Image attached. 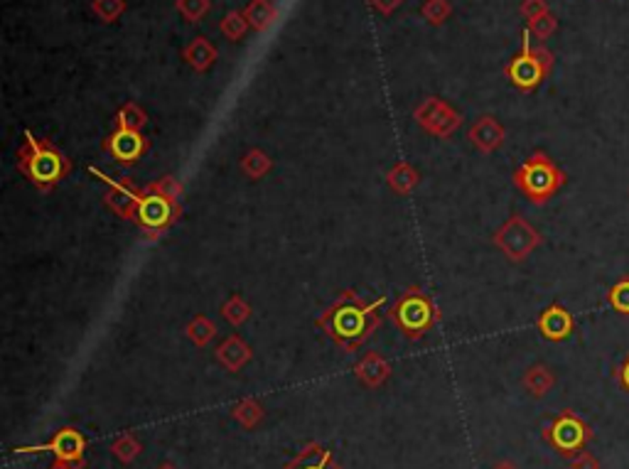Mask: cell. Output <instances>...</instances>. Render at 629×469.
<instances>
[{"instance_id":"836d02e7","label":"cell","mask_w":629,"mask_h":469,"mask_svg":"<svg viewBox=\"0 0 629 469\" xmlns=\"http://www.w3.org/2000/svg\"><path fill=\"white\" fill-rule=\"evenodd\" d=\"M521 13H524V17H527L528 23H534V20H538L541 15H546L548 8H546V0H524Z\"/></svg>"},{"instance_id":"cb8c5ba5","label":"cell","mask_w":629,"mask_h":469,"mask_svg":"<svg viewBox=\"0 0 629 469\" xmlns=\"http://www.w3.org/2000/svg\"><path fill=\"white\" fill-rule=\"evenodd\" d=\"M273 162L271 158L264 153V150H258V148H254V150H248L247 155H244V160H241V170L247 172L251 179H258L264 177L266 172L271 170Z\"/></svg>"},{"instance_id":"ac0fdd59","label":"cell","mask_w":629,"mask_h":469,"mask_svg":"<svg viewBox=\"0 0 629 469\" xmlns=\"http://www.w3.org/2000/svg\"><path fill=\"white\" fill-rule=\"evenodd\" d=\"M418 179H421L418 170L406 160L396 162L392 170H389V187H392L393 192H399V195H409V192H413L418 185Z\"/></svg>"},{"instance_id":"83f0119b","label":"cell","mask_w":629,"mask_h":469,"mask_svg":"<svg viewBox=\"0 0 629 469\" xmlns=\"http://www.w3.org/2000/svg\"><path fill=\"white\" fill-rule=\"evenodd\" d=\"M247 17L251 20V25H254L256 30H264V27L271 23L273 8L268 5V0H254V3L248 5Z\"/></svg>"},{"instance_id":"ba28073f","label":"cell","mask_w":629,"mask_h":469,"mask_svg":"<svg viewBox=\"0 0 629 469\" xmlns=\"http://www.w3.org/2000/svg\"><path fill=\"white\" fill-rule=\"evenodd\" d=\"M179 205L172 202L168 196H162L160 192L145 187V195L138 206L136 224L148 234V236H158L165 229H170L172 222L178 219Z\"/></svg>"},{"instance_id":"d6a6232c","label":"cell","mask_w":629,"mask_h":469,"mask_svg":"<svg viewBox=\"0 0 629 469\" xmlns=\"http://www.w3.org/2000/svg\"><path fill=\"white\" fill-rule=\"evenodd\" d=\"M207 8H209L207 0H182V3H179V10L185 13L188 20H199V17L207 13Z\"/></svg>"},{"instance_id":"f1b7e54d","label":"cell","mask_w":629,"mask_h":469,"mask_svg":"<svg viewBox=\"0 0 629 469\" xmlns=\"http://www.w3.org/2000/svg\"><path fill=\"white\" fill-rule=\"evenodd\" d=\"M556 27H558L556 15H553V13H546V15H541L538 20H534V23H528V33L534 34L536 40H548V37L556 33Z\"/></svg>"},{"instance_id":"4dcf8cb0","label":"cell","mask_w":629,"mask_h":469,"mask_svg":"<svg viewBox=\"0 0 629 469\" xmlns=\"http://www.w3.org/2000/svg\"><path fill=\"white\" fill-rule=\"evenodd\" d=\"M221 30L231 40H238L241 34L247 33V20L238 15V13H229V15L224 17V23H221Z\"/></svg>"},{"instance_id":"1f68e13d","label":"cell","mask_w":629,"mask_h":469,"mask_svg":"<svg viewBox=\"0 0 629 469\" xmlns=\"http://www.w3.org/2000/svg\"><path fill=\"white\" fill-rule=\"evenodd\" d=\"M94 10L103 17V20H106V23H111L113 17L121 15V10H123V0H96Z\"/></svg>"},{"instance_id":"603a6c76","label":"cell","mask_w":629,"mask_h":469,"mask_svg":"<svg viewBox=\"0 0 629 469\" xmlns=\"http://www.w3.org/2000/svg\"><path fill=\"white\" fill-rule=\"evenodd\" d=\"M221 317L231 324V327H238L244 324L251 317V305L241 295H231L224 305H221Z\"/></svg>"},{"instance_id":"4316f807","label":"cell","mask_w":629,"mask_h":469,"mask_svg":"<svg viewBox=\"0 0 629 469\" xmlns=\"http://www.w3.org/2000/svg\"><path fill=\"white\" fill-rule=\"evenodd\" d=\"M607 302H610V308H613L614 312L629 315V278H624V281H620L617 285L610 288V292H607Z\"/></svg>"},{"instance_id":"3957f363","label":"cell","mask_w":629,"mask_h":469,"mask_svg":"<svg viewBox=\"0 0 629 469\" xmlns=\"http://www.w3.org/2000/svg\"><path fill=\"white\" fill-rule=\"evenodd\" d=\"M514 185L524 192L528 202L546 205L566 185V172L548 155L538 150L514 172Z\"/></svg>"},{"instance_id":"52a82bcc","label":"cell","mask_w":629,"mask_h":469,"mask_svg":"<svg viewBox=\"0 0 629 469\" xmlns=\"http://www.w3.org/2000/svg\"><path fill=\"white\" fill-rule=\"evenodd\" d=\"M546 440L563 455V457H576L578 453L585 450V445L593 440V430L587 427L585 420H580L576 413L563 410L558 418H553V423L546 427Z\"/></svg>"},{"instance_id":"8992f818","label":"cell","mask_w":629,"mask_h":469,"mask_svg":"<svg viewBox=\"0 0 629 469\" xmlns=\"http://www.w3.org/2000/svg\"><path fill=\"white\" fill-rule=\"evenodd\" d=\"M531 33H524V47H521L519 57H514L507 67V77L511 84L521 89V91H534L541 84L546 74L551 72L553 57L546 50H531Z\"/></svg>"},{"instance_id":"74e56055","label":"cell","mask_w":629,"mask_h":469,"mask_svg":"<svg viewBox=\"0 0 629 469\" xmlns=\"http://www.w3.org/2000/svg\"><path fill=\"white\" fill-rule=\"evenodd\" d=\"M620 384L629 391V354H627V359H624V364H622V368H620Z\"/></svg>"},{"instance_id":"ffe728a7","label":"cell","mask_w":629,"mask_h":469,"mask_svg":"<svg viewBox=\"0 0 629 469\" xmlns=\"http://www.w3.org/2000/svg\"><path fill=\"white\" fill-rule=\"evenodd\" d=\"M185 60H188L197 72H205V69L217 60V50H214L212 44L207 43L205 37H197L195 43L189 44L188 50H185Z\"/></svg>"},{"instance_id":"f546056e","label":"cell","mask_w":629,"mask_h":469,"mask_svg":"<svg viewBox=\"0 0 629 469\" xmlns=\"http://www.w3.org/2000/svg\"><path fill=\"white\" fill-rule=\"evenodd\" d=\"M148 189L160 192L162 196H168V199H172V202H178L179 195H182V185H179L178 179L172 177V175H165V177H160L158 182H153V185H148Z\"/></svg>"},{"instance_id":"d4e9b609","label":"cell","mask_w":629,"mask_h":469,"mask_svg":"<svg viewBox=\"0 0 629 469\" xmlns=\"http://www.w3.org/2000/svg\"><path fill=\"white\" fill-rule=\"evenodd\" d=\"M148 123V116L136 103H126L119 113H116V126L123 130H140Z\"/></svg>"},{"instance_id":"4fadbf2b","label":"cell","mask_w":629,"mask_h":469,"mask_svg":"<svg viewBox=\"0 0 629 469\" xmlns=\"http://www.w3.org/2000/svg\"><path fill=\"white\" fill-rule=\"evenodd\" d=\"M538 332L544 334L548 341H566L573 334V315L563 305H548V308L538 315Z\"/></svg>"},{"instance_id":"8fae6325","label":"cell","mask_w":629,"mask_h":469,"mask_svg":"<svg viewBox=\"0 0 629 469\" xmlns=\"http://www.w3.org/2000/svg\"><path fill=\"white\" fill-rule=\"evenodd\" d=\"M416 120L435 138H450L462 126L460 113L440 99H425L416 109Z\"/></svg>"},{"instance_id":"7c38bea8","label":"cell","mask_w":629,"mask_h":469,"mask_svg":"<svg viewBox=\"0 0 629 469\" xmlns=\"http://www.w3.org/2000/svg\"><path fill=\"white\" fill-rule=\"evenodd\" d=\"M103 150L116 158V162L121 165H133L145 155L148 150V138L140 136V130H123L116 129V133H111L106 140H103Z\"/></svg>"},{"instance_id":"d590c367","label":"cell","mask_w":629,"mask_h":469,"mask_svg":"<svg viewBox=\"0 0 629 469\" xmlns=\"http://www.w3.org/2000/svg\"><path fill=\"white\" fill-rule=\"evenodd\" d=\"M570 469H600V462L590 453H578L576 457H570Z\"/></svg>"},{"instance_id":"7402d4cb","label":"cell","mask_w":629,"mask_h":469,"mask_svg":"<svg viewBox=\"0 0 629 469\" xmlns=\"http://www.w3.org/2000/svg\"><path fill=\"white\" fill-rule=\"evenodd\" d=\"M234 420L244 427H254L264 420V406L254 398H244L234 406Z\"/></svg>"},{"instance_id":"f35d334b","label":"cell","mask_w":629,"mask_h":469,"mask_svg":"<svg viewBox=\"0 0 629 469\" xmlns=\"http://www.w3.org/2000/svg\"><path fill=\"white\" fill-rule=\"evenodd\" d=\"M50 469H77V464H69V462L57 460V462H54V464H52Z\"/></svg>"},{"instance_id":"60d3db41","label":"cell","mask_w":629,"mask_h":469,"mask_svg":"<svg viewBox=\"0 0 629 469\" xmlns=\"http://www.w3.org/2000/svg\"><path fill=\"white\" fill-rule=\"evenodd\" d=\"M158 469H178V467H172V464H162V467H158Z\"/></svg>"},{"instance_id":"44dd1931","label":"cell","mask_w":629,"mask_h":469,"mask_svg":"<svg viewBox=\"0 0 629 469\" xmlns=\"http://www.w3.org/2000/svg\"><path fill=\"white\" fill-rule=\"evenodd\" d=\"M214 334H217V324L205 315H197L195 320L188 324V337L195 347H207V344L214 340Z\"/></svg>"},{"instance_id":"6da1fadb","label":"cell","mask_w":629,"mask_h":469,"mask_svg":"<svg viewBox=\"0 0 629 469\" xmlns=\"http://www.w3.org/2000/svg\"><path fill=\"white\" fill-rule=\"evenodd\" d=\"M383 305H386L383 295L376 302H362L357 292H342L340 300L330 310H324L317 324L330 334V340L340 344L342 349L357 351L382 322L379 310Z\"/></svg>"},{"instance_id":"7a4b0ae2","label":"cell","mask_w":629,"mask_h":469,"mask_svg":"<svg viewBox=\"0 0 629 469\" xmlns=\"http://www.w3.org/2000/svg\"><path fill=\"white\" fill-rule=\"evenodd\" d=\"M17 168L25 172L27 179L34 187L52 189L60 179H64L72 170V165L57 148L34 138L30 130H25V146L17 150Z\"/></svg>"},{"instance_id":"5b68a950","label":"cell","mask_w":629,"mask_h":469,"mask_svg":"<svg viewBox=\"0 0 629 469\" xmlns=\"http://www.w3.org/2000/svg\"><path fill=\"white\" fill-rule=\"evenodd\" d=\"M541 241H544L541 239V234H538L524 216H519V214L509 216L499 229L494 231V244H497V248H499L509 261H514V263L527 261L536 248L541 246Z\"/></svg>"},{"instance_id":"5bb4252c","label":"cell","mask_w":629,"mask_h":469,"mask_svg":"<svg viewBox=\"0 0 629 469\" xmlns=\"http://www.w3.org/2000/svg\"><path fill=\"white\" fill-rule=\"evenodd\" d=\"M469 143L482 150V153H494L504 146V126L492 116H482L472 123V129L468 130Z\"/></svg>"},{"instance_id":"ab89813d","label":"cell","mask_w":629,"mask_h":469,"mask_svg":"<svg viewBox=\"0 0 629 469\" xmlns=\"http://www.w3.org/2000/svg\"><path fill=\"white\" fill-rule=\"evenodd\" d=\"M494 469H519V467H514L511 462H499V464H497V467H494Z\"/></svg>"},{"instance_id":"484cf974","label":"cell","mask_w":629,"mask_h":469,"mask_svg":"<svg viewBox=\"0 0 629 469\" xmlns=\"http://www.w3.org/2000/svg\"><path fill=\"white\" fill-rule=\"evenodd\" d=\"M140 443H138L136 437L131 436V433H126V436H121L116 443H113V447H111V453H113V457L119 462H123V464H128V462H133L140 455Z\"/></svg>"},{"instance_id":"d6986e66","label":"cell","mask_w":629,"mask_h":469,"mask_svg":"<svg viewBox=\"0 0 629 469\" xmlns=\"http://www.w3.org/2000/svg\"><path fill=\"white\" fill-rule=\"evenodd\" d=\"M553 384H556V376L548 367L544 364H536L524 374V388H527L534 398H544L546 393L551 391Z\"/></svg>"},{"instance_id":"2e32d148","label":"cell","mask_w":629,"mask_h":469,"mask_svg":"<svg viewBox=\"0 0 629 469\" xmlns=\"http://www.w3.org/2000/svg\"><path fill=\"white\" fill-rule=\"evenodd\" d=\"M354 374H357L359 381L364 386H369V388H379V386L389 378V374H392V367H389V361H386L379 351H369V354L357 364Z\"/></svg>"},{"instance_id":"277c9868","label":"cell","mask_w":629,"mask_h":469,"mask_svg":"<svg viewBox=\"0 0 629 469\" xmlns=\"http://www.w3.org/2000/svg\"><path fill=\"white\" fill-rule=\"evenodd\" d=\"M392 320L399 324L401 332H406V337H423L438 322V310L421 288H413L393 305Z\"/></svg>"},{"instance_id":"8d00e7d4","label":"cell","mask_w":629,"mask_h":469,"mask_svg":"<svg viewBox=\"0 0 629 469\" xmlns=\"http://www.w3.org/2000/svg\"><path fill=\"white\" fill-rule=\"evenodd\" d=\"M372 3H374L376 8H382L383 13H389V10H393L396 5H399L401 0H372Z\"/></svg>"},{"instance_id":"e0dca14e","label":"cell","mask_w":629,"mask_h":469,"mask_svg":"<svg viewBox=\"0 0 629 469\" xmlns=\"http://www.w3.org/2000/svg\"><path fill=\"white\" fill-rule=\"evenodd\" d=\"M285 469H342V467L334 464L332 453L327 450V447H323V445H317V443H310Z\"/></svg>"},{"instance_id":"9c48e42d","label":"cell","mask_w":629,"mask_h":469,"mask_svg":"<svg viewBox=\"0 0 629 469\" xmlns=\"http://www.w3.org/2000/svg\"><path fill=\"white\" fill-rule=\"evenodd\" d=\"M86 440L84 436L74 430V427H62L54 433L50 443L44 445H27V447H17L15 453L20 455H34V453H52L60 462H69V464H82L84 457Z\"/></svg>"},{"instance_id":"9a60e30c","label":"cell","mask_w":629,"mask_h":469,"mask_svg":"<svg viewBox=\"0 0 629 469\" xmlns=\"http://www.w3.org/2000/svg\"><path fill=\"white\" fill-rule=\"evenodd\" d=\"M217 359H219L221 367L237 374V371H241V368L251 361V347H248L247 341L241 340L238 334H229V337L217 347Z\"/></svg>"},{"instance_id":"30bf717a","label":"cell","mask_w":629,"mask_h":469,"mask_svg":"<svg viewBox=\"0 0 629 469\" xmlns=\"http://www.w3.org/2000/svg\"><path fill=\"white\" fill-rule=\"evenodd\" d=\"M89 172H92L96 179H102L103 185L109 187V192L103 195L106 205L119 214V216H123V219H128V222L136 224L138 206H140V199H143L145 189H136L131 182H119V179L109 177L106 172L96 170V168H89Z\"/></svg>"},{"instance_id":"e575fe53","label":"cell","mask_w":629,"mask_h":469,"mask_svg":"<svg viewBox=\"0 0 629 469\" xmlns=\"http://www.w3.org/2000/svg\"><path fill=\"white\" fill-rule=\"evenodd\" d=\"M425 17L431 20V23H442L445 20V15H448V5L442 3V0H428L423 8Z\"/></svg>"}]
</instances>
